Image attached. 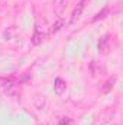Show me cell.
<instances>
[{
  "instance_id": "9c48e42d",
  "label": "cell",
  "mask_w": 123,
  "mask_h": 125,
  "mask_svg": "<svg viewBox=\"0 0 123 125\" xmlns=\"http://www.w3.org/2000/svg\"><path fill=\"white\" fill-rule=\"evenodd\" d=\"M55 9H57V12L58 13H61L62 12V7H64V4H65V0H55Z\"/></svg>"
},
{
  "instance_id": "5b68a950",
  "label": "cell",
  "mask_w": 123,
  "mask_h": 125,
  "mask_svg": "<svg viewBox=\"0 0 123 125\" xmlns=\"http://www.w3.org/2000/svg\"><path fill=\"white\" fill-rule=\"evenodd\" d=\"M116 80H117V77H116V76H113V79H109V80L106 82L104 87H103V92H104V93H109V92L113 89V84L116 83Z\"/></svg>"
},
{
  "instance_id": "7a4b0ae2",
  "label": "cell",
  "mask_w": 123,
  "mask_h": 125,
  "mask_svg": "<svg viewBox=\"0 0 123 125\" xmlns=\"http://www.w3.org/2000/svg\"><path fill=\"white\" fill-rule=\"evenodd\" d=\"M84 7H86V0H81V1L78 3V6L72 10V15H71V22H75V21H78V19L81 18V13H83Z\"/></svg>"
},
{
  "instance_id": "8992f818",
  "label": "cell",
  "mask_w": 123,
  "mask_h": 125,
  "mask_svg": "<svg viewBox=\"0 0 123 125\" xmlns=\"http://www.w3.org/2000/svg\"><path fill=\"white\" fill-rule=\"evenodd\" d=\"M44 38H45V35L42 33V32H39L38 29L35 31V33H33V36H32V42L35 44V45H38V44H41L42 41H44Z\"/></svg>"
},
{
  "instance_id": "3957f363",
  "label": "cell",
  "mask_w": 123,
  "mask_h": 125,
  "mask_svg": "<svg viewBox=\"0 0 123 125\" xmlns=\"http://www.w3.org/2000/svg\"><path fill=\"white\" fill-rule=\"evenodd\" d=\"M109 45H110V39H109V35H104L100 38L98 41V51L101 54H107L109 52Z\"/></svg>"
},
{
  "instance_id": "277c9868",
  "label": "cell",
  "mask_w": 123,
  "mask_h": 125,
  "mask_svg": "<svg viewBox=\"0 0 123 125\" xmlns=\"http://www.w3.org/2000/svg\"><path fill=\"white\" fill-rule=\"evenodd\" d=\"M3 89H4V93L9 94V96H15V94H16V90H18V87H16L15 83H12V82H7Z\"/></svg>"
},
{
  "instance_id": "30bf717a",
  "label": "cell",
  "mask_w": 123,
  "mask_h": 125,
  "mask_svg": "<svg viewBox=\"0 0 123 125\" xmlns=\"http://www.w3.org/2000/svg\"><path fill=\"white\" fill-rule=\"evenodd\" d=\"M58 125H74V121L71 118H61Z\"/></svg>"
},
{
  "instance_id": "6da1fadb",
  "label": "cell",
  "mask_w": 123,
  "mask_h": 125,
  "mask_svg": "<svg viewBox=\"0 0 123 125\" xmlns=\"http://www.w3.org/2000/svg\"><path fill=\"white\" fill-rule=\"evenodd\" d=\"M65 90H67V82L64 79H61V77H57L55 82H54V92H55V94L61 96V94L65 93Z\"/></svg>"
},
{
  "instance_id": "52a82bcc",
  "label": "cell",
  "mask_w": 123,
  "mask_h": 125,
  "mask_svg": "<svg viewBox=\"0 0 123 125\" xmlns=\"http://www.w3.org/2000/svg\"><path fill=\"white\" fill-rule=\"evenodd\" d=\"M62 25H64V21H62V19L57 21V23H55V25L52 26V29L49 31V35H54V33H57V32L60 31V29H61V26H62Z\"/></svg>"
},
{
  "instance_id": "ba28073f",
  "label": "cell",
  "mask_w": 123,
  "mask_h": 125,
  "mask_svg": "<svg viewBox=\"0 0 123 125\" xmlns=\"http://www.w3.org/2000/svg\"><path fill=\"white\" fill-rule=\"evenodd\" d=\"M107 13H109V7H104V9H103V10H101L100 13H97V16H96V18H94L93 21H98V19H104Z\"/></svg>"
}]
</instances>
